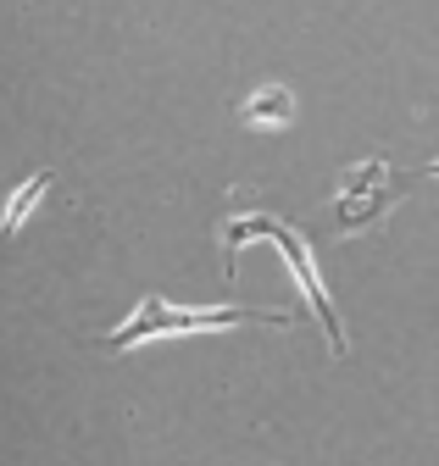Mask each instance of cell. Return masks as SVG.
<instances>
[{
	"label": "cell",
	"mask_w": 439,
	"mask_h": 466,
	"mask_svg": "<svg viewBox=\"0 0 439 466\" xmlns=\"http://www.w3.org/2000/svg\"><path fill=\"white\" fill-rule=\"evenodd\" d=\"M383 184H390V167H383V161H367V167L340 172V228L373 222V211L383 206Z\"/></svg>",
	"instance_id": "obj_2"
},
{
	"label": "cell",
	"mask_w": 439,
	"mask_h": 466,
	"mask_svg": "<svg viewBox=\"0 0 439 466\" xmlns=\"http://www.w3.org/2000/svg\"><path fill=\"white\" fill-rule=\"evenodd\" d=\"M234 322H290L284 311H179L168 300H145L117 333H106L100 344L106 350H128L139 339H156V333H195V328H234Z\"/></svg>",
	"instance_id": "obj_1"
},
{
	"label": "cell",
	"mask_w": 439,
	"mask_h": 466,
	"mask_svg": "<svg viewBox=\"0 0 439 466\" xmlns=\"http://www.w3.org/2000/svg\"><path fill=\"white\" fill-rule=\"evenodd\" d=\"M240 123H245V128H290V123H295V95H290L284 84L256 89V95L240 106Z\"/></svg>",
	"instance_id": "obj_4"
},
{
	"label": "cell",
	"mask_w": 439,
	"mask_h": 466,
	"mask_svg": "<svg viewBox=\"0 0 439 466\" xmlns=\"http://www.w3.org/2000/svg\"><path fill=\"white\" fill-rule=\"evenodd\" d=\"M45 189H50V172H34V178L6 200V211H0V233H23V222L34 217V206L45 200Z\"/></svg>",
	"instance_id": "obj_5"
},
{
	"label": "cell",
	"mask_w": 439,
	"mask_h": 466,
	"mask_svg": "<svg viewBox=\"0 0 439 466\" xmlns=\"http://www.w3.org/2000/svg\"><path fill=\"white\" fill-rule=\"evenodd\" d=\"M428 178H439V161H428Z\"/></svg>",
	"instance_id": "obj_6"
},
{
	"label": "cell",
	"mask_w": 439,
	"mask_h": 466,
	"mask_svg": "<svg viewBox=\"0 0 439 466\" xmlns=\"http://www.w3.org/2000/svg\"><path fill=\"white\" fill-rule=\"evenodd\" d=\"M272 239H279V245H284V256L295 261V272H301V289H306V300L317 306V317H322V328H328V344H334L340 356H345V333H340V317H334V306H328V295H322V283H317V267H311L306 245L295 239L290 228H279V222H272Z\"/></svg>",
	"instance_id": "obj_3"
}]
</instances>
